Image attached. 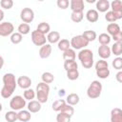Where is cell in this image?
<instances>
[{
	"label": "cell",
	"instance_id": "1",
	"mask_svg": "<svg viewBox=\"0 0 122 122\" xmlns=\"http://www.w3.org/2000/svg\"><path fill=\"white\" fill-rule=\"evenodd\" d=\"M2 80H3V87L1 90V96L3 98H10L12 95L13 92L15 91L16 86L18 85L17 80L15 79L14 74L10 72L5 73L3 75Z\"/></svg>",
	"mask_w": 122,
	"mask_h": 122
},
{
	"label": "cell",
	"instance_id": "2",
	"mask_svg": "<svg viewBox=\"0 0 122 122\" xmlns=\"http://www.w3.org/2000/svg\"><path fill=\"white\" fill-rule=\"evenodd\" d=\"M78 59L85 69H91L93 65V53L89 49H83L78 52Z\"/></svg>",
	"mask_w": 122,
	"mask_h": 122
},
{
	"label": "cell",
	"instance_id": "3",
	"mask_svg": "<svg viewBox=\"0 0 122 122\" xmlns=\"http://www.w3.org/2000/svg\"><path fill=\"white\" fill-rule=\"evenodd\" d=\"M36 97L38 99V101L43 104L46 103L48 101L49 98V93H50V86L49 84H46L44 82H40L38 83V85L36 86Z\"/></svg>",
	"mask_w": 122,
	"mask_h": 122
},
{
	"label": "cell",
	"instance_id": "4",
	"mask_svg": "<svg viewBox=\"0 0 122 122\" xmlns=\"http://www.w3.org/2000/svg\"><path fill=\"white\" fill-rule=\"evenodd\" d=\"M101 92H102V84L97 80H93L90 84L87 90V95L91 99H95L101 95Z\"/></svg>",
	"mask_w": 122,
	"mask_h": 122
},
{
	"label": "cell",
	"instance_id": "5",
	"mask_svg": "<svg viewBox=\"0 0 122 122\" xmlns=\"http://www.w3.org/2000/svg\"><path fill=\"white\" fill-rule=\"evenodd\" d=\"M89 41L82 35H76V36H73L71 40V47L73 49V50H83L85 47H87L89 45Z\"/></svg>",
	"mask_w": 122,
	"mask_h": 122
},
{
	"label": "cell",
	"instance_id": "6",
	"mask_svg": "<svg viewBox=\"0 0 122 122\" xmlns=\"http://www.w3.org/2000/svg\"><path fill=\"white\" fill-rule=\"evenodd\" d=\"M26 106V99L24 96L21 95H15L13 96L10 101V108L12 111H21Z\"/></svg>",
	"mask_w": 122,
	"mask_h": 122
},
{
	"label": "cell",
	"instance_id": "7",
	"mask_svg": "<svg viewBox=\"0 0 122 122\" xmlns=\"http://www.w3.org/2000/svg\"><path fill=\"white\" fill-rule=\"evenodd\" d=\"M31 41L35 46H44L46 45L47 37L45 34L39 32L38 30H32L31 31Z\"/></svg>",
	"mask_w": 122,
	"mask_h": 122
},
{
	"label": "cell",
	"instance_id": "8",
	"mask_svg": "<svg viewBox=\"0 0 122 122\" xmlns=\"http://www.w3.org/2000/svg\"><path fill=\"white\" fill-rule=\"evenodd\" d=\"M20 18L24 23H31L34 19V11L30 8H24L20 12Z\"/></svg>",
	"mask_w": 122,
	"mask_h": 122
},
{
	"label": "cell",
	"instance_id": "9",
	"mask_svg": "<svg viewBox=\"0 0 122 122\" xmlns=\"http://www.w3.org/2000/svg\"><path fill=\"white\" fill-rule=\"evenodd\" d=\"M14 27L10 22H2L0 24V35L3 37L11 35L13 33Z\"/></svg>",
	"mask_w": 122,
	"mask_h": 122
},
{
	"label": "cell",
	"instance_id": "10",
	"mask_svg": "<svg viewBox=\"0 0 122 122\" xmlns=\"http://www.w3.org/2000/svg\"><path fill=\"white\" fill-rule=\"evenodd\" d=\"M111 9L117 20L122 18V2L120 0H113L111 3Z\"/></svg>",
	"mask_w": 122,
	"mask_h": 122
},
{
	"label": "cell",
	"instance_id": "11",
	"mask_svg": "<svg viewBox=\"0 0 122 122\" xmlns=\"http://www.w3.org/2000/svg\"><path fill=\"white\" fill-rule=\"evenodd\" d=\"M70 8L72 12H83L85 5L83 0H71L70 1Z\"/></svg>",
	"mask_w": 122,
	"mask_h": 122
},
{
	"label": "cell",
	"instance_id": "12",
	"mask_svg": "<svg viewBox=\"0 0 122 122\" xmlns=\"http://www.w3.org/2000/svg\"><path fill=\"white\" fill-rule=\"evenodd\" d=\"M17 84L21 89L27 90V89H30V87L31 85V79L27 75L19 76L17 79Z\"/></svg>",
	"mask_w": 122,
	"mask_h": 122
},
{
	"label": "cell",
	"instance_id": "13",
	"mask_svg": "<svg viewBox=\"0 0 122 122\" xmlns=\"http://www.w3.org/2000/svg\"><path fill=\"white\" fill-rule=\"evenodd\" d=\"M97 51H98V55L101 57V59H104V60L105 59H108L111 56V54H112L111 48L109 46H107V45H101V46H99Z\"/></svg>",
	"mask_w": 122,
	"mask_h": 122
},
{
	"label": "cell",
	"instance_id": "14",
	"mask_svg": "<svg viewBox=\"0 0 122 122\" xmlns=\"http://www.w3.org/2000/svg\"><path fill=\"white\" fill-rule=\"evenodd\" d=\"M96 10L99 12H106L111 8V3L109 0H98L96 1Z\"/></svg>",
	"mask_w": 122,
	"mask_h": 122
},
{
	"label": "cell",
	"instance_id": "15",
	"mask_svg": "<svg viewBox=\"0 0 122 122\" xmlns=\"http://www.w3.org/2000/svg\"><path fill=\"white\" fill-rule=\"evenodd\" d=\"M51 44H46L42 47H40L39 49V56L42 58V59H46L48 57H50V55L51 54Z\"/></svg>",
	"mask_w": 122,
	"mask_h": 122
},
{
	"label": "cell",
	"instance_id": "16",
	"mask_svg": "<svg viewBox=\"0 0 122 122\" xmlns=\"http://www.w3.org/2000/svg\"><path fill=\"white\" fill-rule=\"evenodd\" d=\"M111 122H122V110L113 108L111 111Z\"/></svg>",
	"mask_w": 122,
	"mask_h": 122
},
{
	"label": "cell",
	"instance_id": "17",
	"mask_svg": "<svg viewBox=\"0 0 122 122\" xmlns=\"http://www.w3.org/2000/svg\"><path fill=\"white\" fill-rule=\"evenodd\" d=\"M86 18H87V20H88L89 22H91V23H95V22H97V20H98V18H99V13H98V11H97L96 10L91 9V10H89L86 12Z\"/></svg>",
	"mask_w": 122,
	"mask_h": 122
},
{
	"label": "cell",
	"instance_id": "18",
	"mask_svg": "<svg viewBox=\"0 0 122 122\" xmlns=\"http://www.w3.org/2000/svg\"><path fill=\"white\" fill-rule=\"evenodd\" d=\"M47 41L50 44H55L60 41V33L57 30L50 31L47 35Z\"/></svg>",
	"mask_w": 122,
	"mask_h": 122
},
{
	"label": "cell",
	"instance_id": "19",
	"mask_svg": "<svg viewBox=\"0 0 122 122\" xmlns=\"http://www.w3.org/2000/svg\"><path fill=\"white\" fill-rule=\"evenodd\" d=\"M41 110V103L38 100H31L28 103V111L35 113Z\"/></svg>",
	"mask_w": 122,
	"mask_h": 122
},
{
	"label": "cell",
	"instance_id": "20",
	"mask_svg": "<svg viewBox=\"0 0 122 122\" xmlns=\"http://www.w3.org/2000/svg\"><path fill=\"white\" fill-rule=\"evenodd\" d=\"M107 31H108L109 35L113 36V35L117 34L119 31H121V30H120V27H119L118 24H116V23H110L107 26Z\"/></svg>",
	"mask_w": 122,
	"mask_h": 122
},
{
	"label": "cell",
	"instance_id": "21",
	"mask_svg": "<svg viewBox=\"0 0 122 122\" xmlns=\"http://www.w3.org/2000/svg\"><path fill=\"white\" fill-rule=\"evenodd\" d=\"M31 118L30 112L26 111V110H21L18 112V120L21 122H28Z\"/></svg>",
	"mask_w": 122,
	"mask_h": 122
},
{
	"label": "cell",
	"instance_id": "22",
	"mask_svg": "<svg viewBox=\"0 0 122 122\" xmlns=\"http://www.w3.org/2000/svg\"><path fill=\"white\" fill-rule=\"evenodd\" d=\"M79 95L76 94V93H70L68 96H67V99H66V102L67 104L71 105V106H75L79 103Z\"/></svg>",
	"mask_w": 122,
	"mask_h": 122
},
{
	"label": "cell",
	"instance_id": "23",
	"mask_svg": "<svg viewBox=\"0 0 122 122\" xmlns=\"http://www.w3.org/2000/svg\"><path fill=\"white\" fill-rule=\"evenodd\" d=\"M64 69H65L66 71H73V70H78V65H77L75 60L64 61Z\"/></svg>",
	"mask_w": 122,
	"mask_h": 122
},
{
	"label": "cell",
	"instance_id": "24",
	"mask_svg": "<svg viewBox=\"0 0 122 122\" xmlns=\"http://www.w3.org/2000/svg\"><path fill=\"white\" fill-rule=\"evenodd\" d=\"M111 51H112V53L113 55H116L117 57L120 56L122 54V43H120V42H114L113 45L111 48Z\"/></svg>",
	"mask_w": 122,
	"mask_h": 122
},
{
	"label": "cell",
	"instance_id": "25",
	"mask_svg": "<svg viewBox=\"0 0 122 122\" xmlns=\"http://www.w3.org/2000/svg\"><path fill=\"white\" fill-rule=\"evenodd\" d=\"M5 119L8 122H16L18 120V112L15 111H9L5 113Z\"/></svg>",
	"mask_w": 122,
	"mask_h": 122
},
{
	"label": "cell",
	"instance_id": "26",
	"mask_svg": "<svg viewBox=\"0 0 122 122\" xmlns=\"http://www.w3.org/2000/svg\"><path fill=\"white\" fill-rule=\"evenodd\" d=\"M57 47L60 51H62L64 52V51H68L69 49H71V41H69L68 39H61L57 43Z\"/></svg>",
	"mask_w": 122,
	"mask_h": 122
},
{
	"label": "cell",
	"instance_id": "27",
	"mask_svg": "<svg viewBox=\"0 0 122 122\" xmlns=\"http://www.w3.org/2000/svg\"><path fill=\"white\" fill-rule=\"evenodd\" d=\"M66 104H67V102H66L64 99H57V100H55V101L52 103L51 108H52V110H53L54 112H61V110L63 109V107H64Z\"/></svg>",
	"mask_w": 122,
	"mask_h": 122
},
{
	"label": "cell",
	"instance_id": "28",
	"mask_svg": "<svg viewBox=\"0 0 122 122\" xmlns=\"http://www.w3.org/2000/svg\"><path fill=\"white\" fill-rule=\"evenodd\" d=\"M75 57H76V53H75V51L73 49H69L68 51L63 52V59H64V61L75 60Z\"/></svg>",
	"mask_w": 122,
	"mask_h": 122
},
{
	"label": "cell",
	"instance_id": "29",
	"mask_svg": "<svg viewBox=\"0 0 122 122\" xmlns=\"http://www.w3.org/2000/svg\"><path fill=\"white\" fill-rule=\"evenodd\" d=\"M36 30H38L39 32L43 33V34H46V33H49L50 30H51V26L46 23V22H41L38 24L37 28H36Z\"/></svg>",
	"mask_w": 122,
	"mask_h": 122
},
{
	"label": "cell",
	"instance_id": "30",
	"mask_svg": "<svg viewBox=\"0 0 122 122\" xmlns=\"http://www.w3.org/2000/svg\"><path fill=\"white\" fill-rule=\"evenodd\" d=\"M41 79H42V82H44V83H46V84H51V83L53 82L54 76H53V74H52L51 72H50V71H45V72L42 73Z\"/></svg>",
	"mask_w": 122,
	"mask_h": 122
},
{
	"label": "cell",
	"instance_id": "31",
	"mask_svg": "<svg viewBox=\"0 0 122 122\" xmlns=\"http://www.w3.org/2000/svg\"><path fill=\"white\" fill-rule=\"evenodd\" d=\"M98 42L101 44V45H109L110 44V42H111V40H112V37L108 34V33H101V34H99V36H98Z\"/></svg>",
	"mask_w": 122,
	"mask_h": 122
},
{
	"label": "cell",
	"instance_id": "32",
	"mask_svg": "<svg viewBox=\"0 0 122 122\" xmlns=\"http://www.w3.org/2000/svg\"><path fill=\"white\" fill-rule=\"evenodd\" d=\"M17 30L19 33H21L22 35H26L28 34L30 31V25L27 24V23H22L18 26L17 28Z\"/></svg>",
	"mask_w": 122,
	"mask_h": 122
},
{
	"label": "cell",
	"instance_id": "33",
	"mask_svg": "<svg viewBox=\"0 0 122 122\" xmlns=\"http://www.w3.org/2000/svg\"><path fill=\"white\" fill-rule=\"evenodd\" d=\"M82 35H83L89 42L94 41V40L97 38V36H96V32H95L94 30H85V31L82 33Z\"/></svg>",
	"mask_w": 122,
	"mask_h": 122
},
{
	"label": "cell",
	"instance_id": "34",
	"mask_svg": "<svg viewBox=\"0 0 122 122\" xmlns=\"http://www.w3.org/2000/svg\"><path fill=\"white\" fill-rule=\"evenodd\" d=\"M10 42L12 44H19L22 42V39H23V35L21 33H19L18 31L17 32H13L11 35H10Z\"/></svg>",
	"mask_w": 122,
	"mask_h": 122
},
{
	"label": "cell",
	"instance_id": "35",
	"mask_svg": "<svg viewBox=\"0 0 122 122\" xmlns=\"http://www.w3.org/2000/svg\"><path fill=\"white\" fill-rule=\"evenodd\" d=\"M35 95H36L35 92H34L32 89H30V88L25 90L24 92H23V96H24V98H25L26 100H30V101H31V100L35 97Z\"/></svg>",
	"mask_w": 122,
	"mask_h": 122
},
{
	"label": "cell",
	"instance_id": "36",
	"mask_svg": "<svg viewBox=\"0 0 122 122\" xmlns=\"http://www.w3.org/2000/svg\"><path fill=\"white\" fill-rule=\"evenodd\" d=\"M61 112H63V113H65L66 115L71 117V116L73 115V113H74V109H73L72 106H71V105H69V104H66V105L63 107V109L61 110Z\"/></svg>",
	"mask_w": 122,
	"mask_h": 122
},
{
	"label": "cell",
	"instance_id": "37",
	"mask_svg": "<svg viewBox=\"0 0 122 122\" xmlns=\"http://www.w3.org/2000/svg\"><path fill=\"white\" fill-rule=\"evenodd\" d=\"M84 14L83 12H71V19L74 23H80L83 20Z\"/></svg>",
	"mask_w": 122,
	"mask_h": 122
},
{
	"label": "cell",
	"instance_id": "38",
	"mask_svg": "<svg viewBox=\"0 0 122 122\" xmlns=\"http://www.w3.org/2000/svg\"><path fill=\"white\" fill-rule=\"evenodd\" d=\"M103 69H109V64L106 60L100 59L95 63V71H99Z\"/></svg>",
	"mask_w": 122,
	"mask_h": 122
},
{
	"label": "cell",
	"instance_id": "39",
	"mask_svg": "<svg viewBox=\"0 0 122 122\" xmlns=\"http://www.w3.org/2000/svg\"><path fill=\"white\" fill-rule=\"evenodd\" d=\"M112 65L113 69H115L117 71H121L122 70V57L118 56V57L114 58L112 62Z\"/></svg>",
	"mask_w": 122,
	"mask_h": 122
},
{
	"label": "cell",
	"instance_id": "40",
	"mask_svg": "<svg viewBox=\"0 0 122 122\" xmlns=\"http://www.w3.org/2000/svg\"><path fill=\"white\" fill-rule=\"evenodd\" d=\"M78 77H79V71H78V70H73V71H67V78L69 80L73 81V80L78 79Z\"/></svg>",
	"mask_w": 122,
	"mask_h": 122
},
{
	"label": "cell",
	"instance_id": "41",
	"mask_svg": "<svg viewBox=\"0 0 122 122\" xmlns=\"http://www.w3.org/2000/svg\"><path fill=\"white\" fill-rule=\"evenodd\" d=\"M110 70L109 69H103V70H99V71H96V75L101 78V79H106L109 77L110 75Z\"/></svg>",
	"mask_w": 122,
	"mask_h": 122
},
{
	"label": "cell",
	"instance_id": "42",
	"mask_svg": "<svg viewBox=\"0 0 122 122\" xmlns=\"http://www.w3.org/2000/svg\"><path fill=\"white\" fill-rule=\"evenodd\" d=\"M56 122H71V117L59 112V113L56 115Z\"/></svg>",
	"mask_w": 122,
	"mask_h": 122
},
{
	"label": "cell",
	"instance_id": "43",
	"mask_svg": "<svg viewBox=\"0 0 122 122\" xmlns=\"http://www.w3.org/2000/svg\"><path fill=\"white\" fill-rule=\"evenodd\" d=\"M0 6H1V8L5 9V10H10L13 6V1L12 0H1Z\"/></svg>",
	"mask_w": 122,
	"mask_h": 122
},
{
	"label": "cell",
	"instance_id": "44",
	"mask_svg": "<svg viewBox=\"0 0 122 122\" xmlns=\"http://www.w3.org/2000/svg\"><path fill=\"white\" fill-rule=\"evenodd\" d=\"M56 5L59 9L61 10H66L69 8L70 6V1L69 0H57L56 2Z\"/></svg>",
	"mask_w": 122,
	"mask_h": 122
},
{
	"label": "cell",
	"instance_id": "45",
	"mask_svg": "<svg viewBox=\"0 0 122 122\" xmlns=\"http://www.w3.org/2000/svg\"><path fill=\"white\" fill-rule=\"evenodd\" d=\"M105 19H106L108 22H110V23H114V22L117 20L116 17H115V15L113 14V12H112V10L107 11V13L105 14Z\"/></svg>",
	"mask_w": 122,
	"mask_h": 122
},
{
	"label": "cell",
	"instance_id": "46",
	"mask_svg": "<svg viewBox=\"0 0 122 122\" xmlns=\"http://www.w3.org/2000/svg\"><path fill=\"white\" fill-rule=\"evenodd\" d=\"M112 39L114 42H120V43H122V31H119L117 34L112 36Z\"/></svg>",
	"mask_w": 122,
	"mask_h": 122
},
{
	"label": "cell",
	"instance_id": "47",
	"mask_svg": "<svg viewBox=\"0 0 122 122\" xmlns=\"http://www.w3.org/2000/svg\"><path fill=\"white\" fill-rule=\"evenodd\" d=\"M115 79L118 83H121L122 84V71H118L117 73L115 74Z\"/></svg>",
	"mask_w": 122,
	"mask_h": 122
},
{
	"label": "cell",
	"instance_id": "48",
	"mask_svg": "<svg viewBox=\"0 0 122 122\" xmlns=\"http://www.w3.org/2000/svg\"><path fill=\"white\" fill-rule=\"evenodd\" d=\"M3 18H4V11H3V10H0V21H1V23H2Z\"/></svg>",
	"mask_w": 122,
	"mask_h": 122
},
{
	"label": "cell",
	"instance_id": "49",
	"mask_svg": "<svg viewBox=\"0 0 122 122\" xmlns=\"http://www.w3.org/2000/svg\"><path fill=\"white\" fill-rule=\"evenodd\" d=\"M58 94H59V96H63L65 94V90H60L59 92H58Z\"/></svg>",
	"mask_w": 122,
	"mask_h": 122
},
{
	"label": "cell",
	"instance_id": "50",
	"mask_svg": "<svg viewBox=\"0 0 122 122\" xmlns=\"http://www.w3.org/2000/svg\"><path fill=\"white\" fill-rule=\"evenodd\" d=\"M87 2H88V3H94L95 1H94V0H92V1H91V0H88Z\"/></svg>",
	"mask_w": 122,
	"mask_h": 122
}]
</instances>
